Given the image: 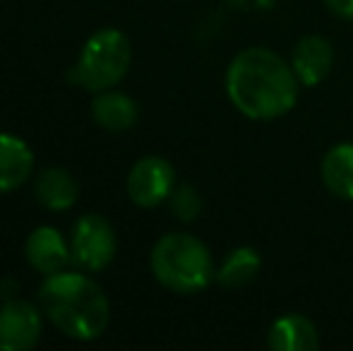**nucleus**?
<instances>
[{
	"instance_id": "f257e3e1",
	"label": "nucleus",
	"mask_w": 353,
	"mask_h": 351,
	"mask_svg": "<svg viewBox=\"0 0 353 351\" xmlns=\"http://www.w3.org/2000/svg\"><path fill=\"white\" fill-rule=\"evenodd\" d=\"M298 82L291 63L265 46H250L231 61L226 94L231 103L252 121H274L296 106Z\"/></svg>"
},
{
	"instance_id": "f03ea898",
	"label": "nucleus",
	"mask_w": 353,
	"mask_h": 351,
	"mask_svg": "<svg viewBox=\"0 0 353 351\" xmlns=\"http://www.w3.org/2000/svg\"><path fill=\"white\" fill-rule=\"evenodd\" d=\"M39 301L53 328L77 342H94L111 323L108 296L92 277L79 272L48 274L39 289Z\"/></svg>"
},
{
	"instance_id": "7ed1b4c3",
	"label": "nucleus",
	"mask_w": 353,
	"mask_h": 351,
	"mask_svg": "<svg viewBox=\"0 0 353 351\" xmlns=\"http://www.w3.org/2000/svg\"><path fill=\"white\" fill-rule=\"evenodd\" d=\"M149 265L161 286L176 294H197L216 279L214 258L192 234H166L154 243Z\"/></svg>"
},
{
	"instance_id": "20e7f679",
	"label": "nucleus",
	"mask_w": 353,
	"mask_h": 351,
	"mask_svg": "<svg viewBox=\"0 0 353 351\" xmlns=\"http://www.w3.org/2000/svg\"><path fill=\"white\" fill-rule=\"evenodd\" d=\"M132 63L130 39L121 29H99L87 39L70 70V82L87 92L113 89L128 75Z\"/></svg>"
},
{
	"instance_id": "39448f33",
	"label": "nucleus",
	"mask_w": 353,
	"mask_h": 351,
	"mask_svg": "<svg viewBox=\"0 0 353 351\" xmlns=\"http://www.w3.org/2000/svg\"><path fill=\"white\" fill-rule=\"evenodd\" d=\"M72 260L89 272H101L113 263L118 239L111 221L101 214H82L72 226Z\"/></svg>"
},
{
	"instance_id": "423d86ee",
	"label": "nucleus",
	"mask_w": 353,
	"mask_h": 351,
	"mask_svg": "<svg viewBox=\"0 0 353 351\" xmlns=\"http://www.w3.org/2000/svg\"><path fill=\"white\" fill-rule=\"evenodd\" d=\"M128 197L142 210H152L166 202L176 188V169L168 159L157 154L142 157L128 174Z\"/></svg>"
},
{
	"instance_id": "0eeeda50",
	"label": "nucleus",
	"mask_w": 353,
	"mask_h": 351,
	"mask_svg": "<svg viewBox=\"0 0 353 351\" xmlns=\"http://www.w3.org/2000/svg\"><path fill=\"white\" fill-rule=\"evenodd\" d=\"M43 318L29 301L10 299L0 305V351H29L39 344Z\"/></svg>"
},
{
	"instance_id": "6e6552de",
	"label": "nucleus",
	"mask_w": 353,
	"mask_h": 351,
	"mask_svg": "<svg viewBox=\"0 0 353 351\" xmlns=\"http://www.w3.org/2000/svg\"><path fill=\"white\" fill-rule=\"evenodd\" d=\"M334 66V48L330 39L320 34H307L296 43L291 56V68L303 87H317L327 80Z\"/></svg>"
},
{
	"instance_id": "1a4fd4ad",
	"label": "nucleus",
	"mask_w": 353,
	"mask_h": 351,
	"mask_svg": "<svg viewBox=\"0 0 353 351\" xmlns=\"http://www.w3.org/2000/svg\"><path fill=\"white\" fill-rule=\"evenodd\" d=\"M24 255L27 263L41 274H56L68 267L72 260V250L65 243L63 234L53 226H39L29 234L27 243H24Z\"/></svg>"
},
{
	"instance_id": "9d476101",
	"label": "nucleus",
	"mask_w": 353,
	"mask_h": 351,
	"mask_svg": "<svg viewBox=\"0 0 353 351\" xmlns=\"http://www.w3.org/2000/svg\"><path fill=\"white\" fill-rule=\"evenodd\" d=\"M34 150L17 135L0 132V192H12L32 178Z\"/></svg>"
},
{
	"instance_id": "9b49d317",
	"label": "nucleus",
	"mask_w": 353,
	"mask_h": 351,
	"mask_svg": "<svg viewBox=\"0 0 353 351\" xmlns=\"http://www.w3.org/2000/svg\"><path fill=\"white\" fill-rule=\"evenodd\" d=\"M267 347L272 351H315L320 347V337L310 318L301 313H286L272 323Z\"/></svg>"
},
{
	"instance_id": "f8f14e48",
	"label": "nucleus",
	"mask_w": 353,
	"mask_h": 351,
	"mask_svg": "<svg viewBox=\"0 0 353 351\" xmlns=\"http://www.w3.org/2000/svg\"><path fill=\"white\" fill-rule=\"evenodd\" d=\"M92 118L103 130L123 132L130 130L137 123L140 108H137L135 99L128 94L116 92V89H103V92H97L92 101Z\"/></svg>"
},
{
	"instance_id": "ddd939ff",
	"label": "nucleus",
	"mask_w": 353,
	"mask_h": 351,
	"mask_svg": "<svg viewBox=\"0 0 353 351\" xmlns=\"http://www.w3.org/2000/svg\"><path fill=\"white\" fill-rule=\"evenodd\" d=\"M77 181L70 171L61 169V166H51V169L41 171L34 183V195H37L39 205L46 207L51 212H65L77 202Z\"/></svg>"
},
{
	"instance_id": "4468645a",
	"label": "nucleus",
	"mask_w": 353,
	"mask_h": 351,
	"mask_svg": "<svg viewBox=\"0 0 353 351\" xmlns=\"http://www.w3.org/2000/svg\"><path fill=\"white\" fill-rule=\"evenodd\" d=\"M320 174L332 195L341 200H353V142H341L332 147L322 159Z\"/></svg>"
},
{
	"instance_id": "2eb2a0df",
	"label": "nucleus",
	"mask_w": 353,
	"mask_h": 351,
	"mask_svg": "<svg viewBox=\"0 0 353 351\" xmlns=\"http://www.w3.org/2000/svg\"><path fill=\"white\" fill-rule=\"evenodd\" d=\"M260 253L255 248H248V245H241V248L231 250L226 255V260L221 263V267L216 270V281L226 289H238V286H245L250 281H255V277L260 274Z\"/></svg>"
},
{
	"instance_id": "dca6fc26",
	"label": "nucleus",
	"mask_w": 353,
	"mask_h": 351,
	"mask_svg": "<svg viewBox=\"0 0 353 351\" xmlns=\"http://www.w3.org/2000/svg\"><path fill=\"white\" fill-rule=\"evenodd\" d=\"M168 205H171V212L178 217L181 221H195L197 214L202 210V200L200 192L195 190L192 185H176L168 197Z\"/></svg>"
},
{
	"instance_id": "f3484780",
	"label": "nucleus",
	"mask_w": 353,
	"mask_h": 351,
	"mask_svg": "<svg viewBox=\"0 0 353 351\" xmlns=\"http://www.w3.org/2000/svg\"><path fill=\"white\" fill-rule=\"evenodd\" d=\"M325 5L330 8V12L336 14V17L353 22V0H325Z\"/></svg>"
}]
</instances>
